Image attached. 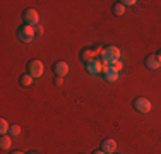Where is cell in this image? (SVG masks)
Here are the masks:
<instances>
[{"instance_id":"1","label":"cell","mask_w":161,"mask_h":154,"mask_svg":"<svg viewBox=\"0 0 161 154\" xmlns=\"http://www.w3.org/2000/svg\"><path fill=\"white\" fill-rule=\"evenodd\" d=\"M103 70H106V69H110V65L113 63V62H118L122 58V52H120V48L118 46H115V45H110V46H106L105 50H103Z\"/></svg>"},{"instance_id":"2","label":"cell","mask_w":161,"mask_h":154,"mask_svg":"<svg viewBox=\"0 0 161 154\" xmlns=\"http://www.w3.org/2000/svg\"><path fill=\"white\" fill-rule=\"evenodd\" d=\"M34 36H36V28H33V26L22 24L21 28L17 29V38H19V41H21V43H24V45L33 43Z\"/></svg>"},{"instance_id":"3","label":"cell","mask_w":161,"mask_h":154,"mask_svg":"<svg viewBox=\"0 0 161 154\" xmlns=\"http://www.w3.org/2000/svg\"><path fill=\"white\" fill-rule=\"evenodd\" d=\"M28 74L31 75V77H41L45 74V65H43V62L41 60H38V58H34V60H31L28 63Z\"/></svg>"},{"instance_id":"4","label":"cell","mask_w":161,"mask_h":154,"mask_svg":"<svg viewBox=\"0 0 161 154\" xmlns=\"http://www.w3.org/2000/svg\"><path fill=\"white\" fill-rule=\"evenodd\" d=\"M132 106L136 108V110L139 111V113H142V115H147L149 111L153 110L151 101H149L147 98H144V96H141V98H136V99H134Z\"/></svg>"},{"instance_id":"5","label":"cell","mask_w":161,"mask_h":154,"mask_svg":"<svg viewBox=\"0 0 161 154\" xmlns=\"http://www.w3.org/2000/svg\"><path fill=\"white\" fill-rule=\"evenodd\" d=\"M22 21H24V24L28 26H38L40 24V14H38V10L34 9H26L24 12H22Z\"/></svg>"},{"instance_id":"6","label":"cell","mask_w":161,"mask_h":154,"mask_svg":"<svg viewBox=\"0 0 161 154\" xmlns=\"http://www.w3.org/2000/svg\"><path fill=\"white\" fill-rule=\"evenodd\" d=\"M86 72H87V74H91V75L103 74V62L98 60V58L91 60L89 63H86Z\"/></svg>"},{"instance_id":"7","label":"cell","mask_w":161,"mask_h":154,"mask_svg":"<svg viewBox=\"0 0 161 154\" xmlns=\"http://www.w3.org/2000/svg\"><path fill=\"white\" fill-rule=\"evenodd\" d=\"M144 65H146L147 69H151V70H158V69L161 67V60H159L156 55H149V57H146Z\"/></svg>"},{"instance_id":"8","label":"cell","mask_w":161,"mask_h":154,"mask_svg":"<svg viewBox=\"0 0 161 154\" xmlns=\"http://www.w3.org/2000/svg\"><path fill=\"white\" fill-rule=\"evenodd\" d=\"M101 151H105L106 154H113L117 151V142L113 139H105L101 140Z\"/></svg>"},{"instance_id":"9","label":"cell","mask_w":161,"mask_h":154,"mask_svg":"<svg viewBox=\"0 0 161 154\" xmlns=\"http://www.w3.org/2000/svg\"><path fill=\"white\" fill-rule=\"evenodd\" d=\"M53 72H55L57 77H65L69 74V65L65 63V62H57V63L53 65Z\"/></svg>"},{"instance_id":"10","label":"cell","mask_w":161,"mask_h":154,"mask_svg":"<svg viewBox=\"0 0 161 154\" xmlns=\"http://www.w3.org/2000/svg\"><path fill=\"white\" fill-rule=\"evenodd\" d=\"M96 58V50L94 48H84L82 52H80V60L84 62V63H89L91 60Z\"/></svg>"},{"instance_id":"11","label":"cell","mask_w":161,"mask_h":154,"mask_svg":"<svg viewBox=\"0 0 161 154\" xmlns=\"http://www.w3.org/2000/svg\"><path fill=\"white\" fill-rule=\"evenodd\" d=\"M101 75H103V79H105L106 82H117V80H118V75H120V74H118V72H115L113 69L110 67V69H106V70H103Z\"/></svg>"},{"instance_id":"12","label":"cell","mask_w":161,"mask_h":154,"mask_svg":"<svg viewBox=\"0 0 161 154\" xmlns=\"http://www.w3.org/2000/svg\"><path fill=\"white\" fill-rule=\"evenodd\" d=\"M10 146H12V137L9 134L0 137V149L2 151H10Z\"/></svg>"},{"instance_id":"13","label":"cell","mask_w":161,"mask_h":154,"mask_svg":"<svg viewBox=\"0 0 161 154\" xmlns=\"http://www.w3.org/2000/svg\"><path fill=\"white\" fill-rule=\"evenodd\" d=\"M33 80H34V77H31L29 74H22L21 77H19V84H21L22 87H31Z\"/></svg>"},{"instance_id":"14","label":"cell","mask_w":161,"mask_h":154,"mask_svg":"<svg viewBox=\"0 0 161 154\" xmlns=\"http://www.w3.org/2000/svg\"><path fill=\"white\" fill-rule=\"evenodd\" d=\"M113 14L118 15V17H120V15H124L125 14V5H124V3H122V2L113 3Z\"/></svg>"},{"instance_id":"15","label":"cell","mask_w":161,"mask_h":154,"mask_svg":"<svg viewBox=\"0 0 161 154\" xmlns=\"http://www.w3.org/2000/svg\"><path fill=\"white\" fill-rule=\"evenodd\" d=\"M9 130H10L9 122H7L5 118H2V120H0V134H2V135H7V134H9Z\"/></svg>"},{"instance_id":"16","label":"cell","mask_w":161,"mask_h":154,"mask_svg":"<svg viewBox=\"0 0 161 154\" xmlns=\"http://www.w3.org/2000/svg\"><path fill=\"white\" fill-rule=\"evenodd\" d=\"M9 135H10V137H17V135H21V127H19V125H10Z\"/></svg>"},{"instance_id":"17","label":"cell","mask_w":161,"mask_h":154,"mask_svg":"<svg viewBox=\"0 0 161 154\" xmlns=\"http://www.w3.org/2000/svg\"><path fill=\"white\" fill-rule=\"evenodd\" d=\"M110 67H112L115 72H118V74H120V72H122V69H124V63H122V60H118V62H113V63L110 65Z\"/></svg>"},{"instance_id":"18","label":"cell","mask_w":161,"mask_h":154,"mask_svg":"<svg viewBox=\"0 0 161 154\" xmlns=\"http://www.w3.org/2000/svg\"><path fill=\"white\" fill-rule=\"evenodd\" d=\"M120 2L124 3V5H127V7H136L137 5L136 0H120Z\"/></svg>"},{"instance_id":"19","label":"cell","mask_w":161,"mask_h":154,"mask_svg":"<svg viewBox=\"0 0 161 154\" xmlns=\"http://www.w3.org/2000/svg\"><path fill=\"white\" fill-rule=\"evenodd\" d=\"M55 84H57V86H62V84H64V77H57Z\"/></svg>"},{"instance_id":"20","label":"cell","mask_w":161,"mask_h":154,"mask_svg":"<svg viewBox=\"0 0 161 154\" xmlns=\"http://www.w3.org/2000/svg\"><path fill=\"white\" fill-rule=\"evenodd\" d=\"M36 33H38V34H43V26H41V24L36 26Z\"/></svg>"},{"instance_id":"21","label":"cell","mask_w":161,"mask_h":154,"mask_svg":"<svg viewBox=\"0 0 161 154\" xmlns=\"http://www.w3.org/2000/svg\"><path fill=\"white\" fill-rule=\"evenodd\" d=\"M93 154H106V152H105V151H101V149H99V151H94Z\"/></svg>"},{"instance_id":"22","label":"cell","mask_w":161,"mask_h":154,"mask_svg":"<svg viewBox=\"0 0 161 154\" xmlns=\"http://www.w3.org/2000/svg\"><path fill=\"white\" fill-rule=\"evenodd\" d=\"M10 154H24L22 151H10Z\"/></svg>"},{"instance_id":"23","label":"cell","mask_w":161,"mask_h":154,"mask_svg":"<svg viewBox=\"0 0 161 154\" xmlns=\"http://www.w3.org/2000/svg\"><path fill=\"white\" fill-rule=\"evenodd\" d=\"M156 57H158V58L161 60V50H159V52H158V53H156Z\"/></svg>"},{"instance_id":"24","label":"cell","mask_w":161,"mask_h":154,"mask_svg":"<svg viewBox=\"0 0 161 154\" xmlns=\"http://www.w3.org/2000/svg\"><path fill=\"white\" fill-rule=\"evenodd\" d=\"M29 154H38V152H29Z\"/></svg>"}]
</instances>
